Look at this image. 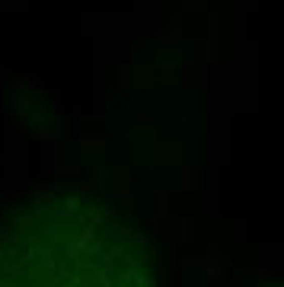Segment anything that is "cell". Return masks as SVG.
Returning <instances> with one entry per match:
<instances>
[{
	"label": "cell",
	"mask_w": 284,
	"mask_h": 287,
	"mask_svg": "<svg viewBox=\"0 0 284 287\" xmlns=\"http://www.w3.org/2000/svg\"><path fill=\"white\" fill-rule=\"evenodd\" d=\"M0 287H157L140 233L103 198L67 195L0 230Z\"/></svg>",
	"instance_id": "1"
}]
</instances>
